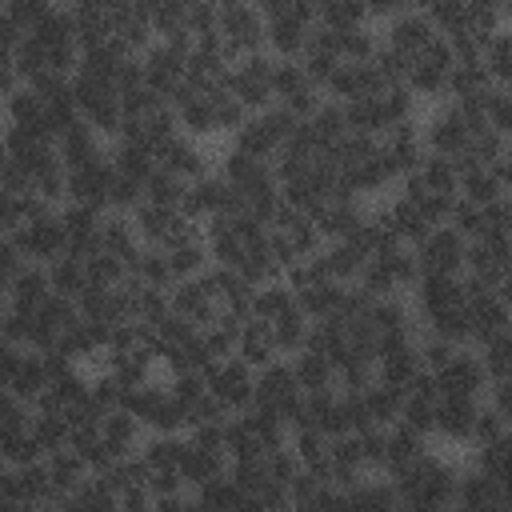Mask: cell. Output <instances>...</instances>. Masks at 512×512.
I'll return each instance as SVG.
<instances>
[{
	"mask_svg": "<svg viewBox=\"0 0 512 512\" xmlns=\"http://www.w3.org/2000/svg\"><path fill=\"white\" fill-rule=\"evenodd\" d=\"M456 472L460 464L436 456L432 448L424 456H416L404 472L388 476L396 488L400 508H448L452 504V488H456Z\"/></svg>",
	"mask_w": 512,
	"mask_h": 512,
	"instance_id": "1",
	"label": "cell"
},
{
	"mask_svg": "<svg viewBox=\"0 0 512 512\" xmlns=\"http://www.w3.org/2000/svg\"><path fill=\"white\" fill-rule=\"evenodd\" d=\"M296 124H300V120L288 116L280 104H268V108L248 112V116L240 120V128L232 132V148H240V152H248V156H256V160H268V164H272Z\"/></svg>",
	"mask_w": 512,
	"mask_h": 512,
	"instance_id": "2",
	"label": "cell"
},
{
	"mask_svg": "<svg viewBox=\"0 0 512 512\" xmlns=\"http://www.w3.org/2000/svg\"><path fill=\"white\" fill-rule=\"evenodd\" d=\"M188 52H192V36H176V40H152L144 52H140V72H144V84L172 100V92L188 80Z\"/></svg>",
	"mask_w": 512,
	"mask_h": 512,
	"instance_id": "3",
	"label": "cell"
},
{
	"mask_svg": "<svg viewBox=\"0 0 512 512\" xmlns=\"http://www.w3.org/2000/svg\"><path fill=\"white\" fill-rule=\"evenodd\" d=\"M252 404H256V408H264V412H272V416H280L288 428L296 424L300 404H304V388L296 384V376H292V368H288V360H284V356H276L272 364L256 368Z\"/></svg>",
	"mask_w": 512,
	"mask_h": 512,
	"instance_id": "4",
	"label": "cell"
},
{
	"mask_svg": "<svg viewBox=\"0 0 512 512\" xmlns=\"http://www.w3.org/2000/svg\"><path fill=\"white\" fill-rule=\"evenodd\" d=\"M456 56L448 48V40L436 32L412 60H408V76H404V88L416 96V100H444L448 92V72H452Z\"/></svg>",
	"mask_w": 512,
	"mask_h": 512,
	"instance_id": "5",
	"label": "cell"
},
{
	"mask_svg": "<svg viewBox=\"0 0 512 512\" xmlns=\"http://www.w3.org/2000/svg\"><path fill=\"white\" fill-rule=\"evenodd\" d=\"M272 68H276V56L268 52H248L240 56L228 72H224V88L244 104V112H260L272 100Z\"/></svg>",
	"mask_w": 512,
	"mask_h": 512,
	"instance_id": "6",
	"label": "cell"
},
{
	"mask_svg": "<svg viewBox=\"0 0 512 512\" xmlns=\"http://www.w3.org/2000/svg\"><path fill=\"white\" fill-rule=\"evenodd\" d=\"M216 32L224 36L232 60L264 52V16L252 0H216Z\"/></svg>",
	"mask_w": 512,
	"mask_h": 512,
	"instance_id": "7",
	"label": "cell"
},
{
	"mask_svg": "<svg viewBox=\"0 0 512 512\" xmlns=\"http://www.w3.org/2000/svg\"><path fill=\"white\" fill-rule=\"evenodd\" d=\"M272 100H276L288 116L308 120L328 96H324V88L304 72L300 60H276V68H272Z\"/></svg>",
	"mask_w": 512,
	"mask_h": 512,
	"instance_id": "8",
	"label": "cell"
},
{
	"mask_svg": "<svg viewBox=\"0 0 512 512\" xmlns=\"http://www.w3.org/2000/svg\"><path fill=\"white\" fill-rule=\"evenodd\" d=\"M476 128H480V124L468 120L456 100H440V108L420 124V140H424L428 152H440V156H452V160H456V156L468 148V140H472Z\"/></svg>",
	"mask_w": 512,
	"mask_h": 512,
	"instance_id": "9",
	"label": "cell"
},
{
	"mask_svg": "<svg viewBox=\"0 0 512 512\" xmlns=\"http://www.w3.org/2000/svg\"><path fill=\"white\" fill-rule=\"evenodd\" d=\"M132 228L140 236V244H156V248H168L176 240H188V236H200V224L188 220L180 208H160V204H148L140 200L132 212Z\"/></svg>",
	"mask_w": 512,
	"mask_h": 512,
	"instance_id": "10",
	"label": "cell"
},
{
	"mask_svg": "<svg viewBox=\"0 0 512 512\" xmlns=\"http://www.w3.org/2000/svg\"><path fill=\"white\" fill-rule=\"evenodd\" d=\"M8 240H12L16 252H20L24 260H32V264H48V260H56V256L68 248V240H64V224H60V208H52V212H44V216H32V220L16 224V228L8 232Z\"/></svg>",
	"mask_w": 512,
	"mask_h": 512,
	"instance_id": "11",
	"label": "cell"
},
{
	"mask_svg": "<svg viewBox=\"0 0 512 512\" xmlns=\"http://www.w3.org/2000/svg\"><path fill=\"white\" fill-rule=\"evenodd\" d=\"M204 384L208 392L228 408V412H244L252 404V384H256V368H248L240 356H220L204 368Z\"/></svg>",
	"mask_w": 512,
	"mask_h": 512,
	"instance_id": "12",
	"label": "cell"
},
{
	"mask_svg": "<svg viewBox=\"0 0 512 512\" xmlns=\"http://www.w3.org/2000/svg\"><path fill=\"white\" fill-rule=\"evenodd\" d=\"M464 248H468V240L448 224H436L420 244H412L420 276L424 272L428 276H460L464 272Z\"/></svg>",
	"mask_w": 512,
	"mask_h": 512,
	"instance_id": "13",
	"label": "cell"
},
{
	"mask_svg": "<svg viewBox=\"0 0 512 512\" xmlns=\"http://www.w3.org/2000/svg\"><path fill=\"white\" fill-rule=\"evenodd\" d=\"M452 504L464 508V512H500V508L512 504V488L500 484V480H492V476H484L480 468L464 464V468L456 472Z\"/></svg>",
	"mask_w": 512,
	"mask_h": 512,
	"instance_id": "14",
	"label": "cell"
},
{
	"mask_svg": "<svg viewBox=\"0 0 512 512\" xmlns=\"http://www.w3.org/2000/svg\"><path fill=\"white\" fill-rule=\"evenodd\" d=\"M108 188H112V160H108V152H104V156H96V160H88V164L68 168L64 204H88V208L108 212Z\"/></svg>",
	"mask_w": 512,
	"mask_h": 512,
	"instance_id": "15",
	"label": "cell"
},
{
	"mask_svg": "<svg viewBox=\"0 0 512 512\" xmlns=\"http://www.w3.org/2000/svg\"><path fill=\"white\" fill-rule=\"evenodd\" d=\"M432 380H436L440 396H476V400L484 396V384H488L476 348H456V352L432 372Z\"/></svg>",
	"mask_w": 512,
	"mask_h": 512,
	"instance_id": "16",
	"label": "cell"
},
{
	"mask_svg": "<svg viewBox=\"0 0 512 512\" xmlns=\"http://www.w3.org/2000/svg\"><path fill=\"white\" fill-rule=\"evenodd\" d=\"M76 316H80L76 300H68V296H56V292H52V296L32 312L28 348H32V352H52V348L60 344V336L76 324Z\"/></svg>",
	"mask_w": 512,
	"mask_h": 512,
	"instance_id": "17",
	"label": "cell"
},
{
	"mask_svg": "<svg viewBox=\"0 0 512 512\" xmlns=\"http://www.w3.org/2000/svg\"><path fill=\"white\" fill-rule=\"evenodd\" d=\"M508 244L500 240H468L464 248V276H472L484 288H504L508 292Z\"/></svg>",
	"mask_w": 512,
	"mask_h": 512,
	"instance_id": "18",
	"label": "cell"
},
{
	"mask_svg": "<svg viewBox=\"0 0 512 512\" xmlns=\"http://www.w3.org/2000/svg\"><path fill=\"white\" fill-rule=\"evenodd\" d=\"M156 164H160L164 172L180 176V180H196V176L212 172V160H208V152L200 148V140H192V136H184V132H176L172 140H164V144L156 148Z\"/></svg>",
	"mask_w": 512,
	"mask_h": 512,
	"instance_id": "19",
	"label": "cell"
},
{
	"mask_svg": "<svg viewBox=\"0 0 512 512\" xmlns=\"http://www.w3.org/2000/svg\"><path fill=\"white\" fill-rule=\"evenodd\" d=\"M436 36V28L416 12V8H408V12H400V16H392V20H384V32H380V44L384 48H392L396 56H404V60H412L428 40Z\"/></svg>",
	"mask_w": 512,
	"mask_h": 512,
	"instance_id": "20",
	"label": "cell"
},
{
	"mask_svg": "<svg viewBox=\"0 0 512 512\" xmlns=\"http://www.w3.org/2000/svg\"><path fill=\"white\" fill-rule=\"evenodd\" d=\"M476 408H480L476 396H440L436 420H432V436H440V440H448V444H468Z\"/></svg>",
	"mask_w": 512,
	"mask_h": 512,
	"instance_id": "21",
	"label": "cell"
},
{
	"mask_svg": "<svg viewBox=\"0 0 512 512\" xmlns=\"http://www.w3.org/2000/svg\"><path fill=\"white\" fill-rule=\"evenodd\" d=\"M100 208H88V204H60V224H64V240L68 248L64 252H76V256H88L100 248Z\"/></svg>",
	"mask_w": 512,
	"mask_h": 512,
	"instance_id": "22",
	"label": "cell"
},
{
	"mask_svg": "<svg viewBox=\"0 0 512 512\" xmlns=\"http://www.w3.org/2000/svg\"><path fill=\"white\" fill-rule=\"evenodd\" d=\"M168 312H176L180 320L204 328V324L216 316V300H212V292H208L196 276H188V280H172V284H168Z\"/></svg>",
	"mask_w": 512,
	"mask_h": 512,
	"instance_id": "23",
	"label": "cell"
},
{
	"mask_svg": "<svg viewBox=\"0 0 512 512\" xmlns=\"http://www.w3.org/2000/svg\"><path fill=\"white\" fill-rule=\"evenodd\" d=\"M420 352H416V336L412 340H396V344H384L376 352V380L384 384H396V388H408L416 376H420Z\"/></svg>",
	"mask_w": 512,
	"mask_h": 512,
	"instance_id": "24",
	"label": "cell"
},
{
	"mask_svg": "<svg viewBox=\"0 0 512 512\" xmlns=\"http://www.w3.org/2000/svg\"><path fill=\"white\" fill-rule=\"evenodd\" d=\"M224 472H228V456H224L220 448H204V444H196V440L184 436L180 480H184L188 492H196L200 484H208V480H216V476H224Z\"/></svg>",
	"mask_w": 512,
	"mask_h": 512,
	"instance_id": "25",
	"label": "cell"
},
{
	"mask_svg": "<svg viewBox=\"0 0 512 512\" xmlns=\"http://www.w3.org/2000/svg\"><path fill=\"white\" fill-rule=\"evenodd\" d=\"M76 308H80V316L84 320H96V324H120V320H132L128 316V292H124V284H116V288H96V284H88L80 296H76Z\"/></svg>",
	"mask_w": 512,
	"mask_h": 512,
	"instance_id": "26",
	"label": "cell"
},
{
	"mask_svg": "<svg viewBox=\"0 0 512 512\" xmlns=\"http://www.w3.org/2000/svg\"><path fill=\"white\" fill-rule=\"evenodd\" d=\"M428 440L432 436H424V432H416V428H408V424H388L384 428V476H396V472H404L416 456H424L428 452Z\"/></svg>",
	"mask_w": 512,
	"mask_h": 512,
	"instance_id": "27",
	"label": "cell"
},
{
	"mask_svg": "<svg viewBox=\"0 0 512 512\" xmlns=\"http://www.w3.org/2000/svg\"><path fill=\"white\" fill-rule=\"evenodd\" d=\"M44 468H48V480H52V492H56V508H68V496L88 476V464L80 460V452L72 444H64V448H52L44 456Z\"/></svg>",
	"mask_w": 512,
	"mask_h": 512,
	"instance_id": "28",
	"label": "cell"
},
{
	"mask_svg": "<svg viewBox=\"0 0 512 512\" xmlns=\"http://www.w3.org/2000/svg\"><path fill=\"white\" fill-rule=\"evenodd\" d=\"M8 304L12 308H20V312H36L48 296H52V284H48V268L44 264H32V260H24L20 268H16V276L8 280Z\"/></svg>",
	"mask_w": 512,
	"mask_h": 512,
	"instance_id": "29",
	"label": "cell"
},
{
	"mask_svg": "<svg viewBox=\"0 0 512 512\" xmlns=\"http://www.w3.org/2000/svg\"><path fill=\"white\" fill-rule=\"evenodd\" d=\"M356 400H360V412H364V420L368 424H376V428H388V424H396L400 420V404H404V388H396V384H384V380H368L360 392H356Z\"/></svg>",
	"mask_w": 512,
	"mask_h": 512,
	"instance_id": "30",
	"label": "cell"
},
{
	"mask_svg": "<svg viewBox=\"0 0 512 512\" xmlns=\"http://www.w3.org/2000/svg\"><path fill=\"white\" fill-rule=\"evenodd\" d=\"M232 356H240L248 368H264V364H272V360L280 356V348H276V340H272L268 320H256V316L240 320V332H236V348H232Z\"/></svg>",
	"mask_w": 512,
	"mask_h": 512,
	"instance_id": "31",
	"label": "cell"
},
{
	"mask_svg": "<svg viewBox=\"0 0 512 512\" xmlns=\"http://www.w3.org/2000/svg\"><path fill=\"white\" fill-rule=\"evenodd\" d=\"M56 152H60L64 168H76V164H88V160L104 156L108 148H104V136H100L96 128H88L84 120H76L72 128H64V132L56 136Z\"/></svg>",
	"mask_w": 512,
	"mask_h": 512,
	"instance_id": "32",
	"label": "cell"
},
{
	"mask_svg": "<svg viewBox=\"0 0 512 512\" xmlns=\"http://www.w3.org/2000/svg\"><path fill=\"white\" fill-rule=\"evenodd\" d=\"M288 368H292V376H296V384H300L304 392H320V388H332V384H336L332 360H328L320 348H312V344L296 348L292 360H288Z\"/></svg>",
	"mask_w": 512,
	"mask_h": 512,
	"instance_id": "33",
	"label": "cell"
},
{
	"mask_svg": "<svg viewBox=\"0 0 512 512\" xmlns=\"http://www.w3.org/2000/svg\"><path fill=\"white\" fill-rule=\"evenodd\" d=\"M180 452H184V432H148L136 444V456L144 460L148 472H180Z\"/></svg>",
	"mask_w": 512,
	"mask_h": 512,
	"instance_id": "34",
	"label": "cell"
},
{
	"mask_svg": "<svg viewBox=\"0 0 512 512\" xmlns=\"http://www.w3.org/2000/svg\"><path fill=\"white\" fill-rule=\"evenodd\" d=\"M100 436H104V444H108L116 456H128V452H136V444L144 440V424H140L128 408H108V412L100 416Z\"/></svg>",
	"mask_w": 512,
	"mask_h": 512,
	"instance_id": "35",
	"label": "cell"
},
{
	"mask_svg": "<svg viewBox=\"0 0 512 512\" xmlns=\"http://www.w3.org/2000/svg\"><path fill=\"white\" fill-rule=\"evenodd\" d=\"M100 248H104V252H112V256H120L124 264L136 256L140 236H136V228H132V216H128V212H104V216H100Z\"/></svg>",
	"mask_w": 512,
	"mask_h": 512,
	"instance_id": "36",
	"label": "cell"
},
{
	"mask_svg": "<svg viewBox=\"0 0 512 512\" xmlns=\"http://www.w3.org/2000/svg\"><path fill=\"white\" fill-rule=\"evenodd\" d=\"M108 160H112V168L120 172V176H128V180H136V184H144L160 164H156V152L152 148H144V144H132V140H116L112 148H108Z\"/></svg>",
	"mask_w": 512,
	"mask_h": 512,
	"instance_id": "37",
	"label": "cell"
},
{
	"mask_svg": "<svg viewBox=\"0 0 512 512\" xmlns=\"http://www.w3.org/2000/svg\"><path fill=\"white\" fill-rule=\"evenodd\" d=\"M168 256V268H172V280H188V276H200L212 256H208V244H204V232L200 236H188V240H176L164 248Z\"/></svg>",
	"mask_w": 512,
	"mask_h": 512,
	"instance_id": "38",
	"label": "cell"
},
{
	"mask_svg": "<svg viewBox=\"0 0 512 512\" xmlns=\"http://www.w3.org/2000/svg\"><path fill=\"white\" fill-rule=\"evenodd\" d=\"M340 296H344V284L340 280H312L304 288L292 292L296 308L308 316V320H320V316H332L340 308Z\"/></svg>",
	"mask_w": 512,
	"mask_h": 512,
	"instance_id": "39",
	"label": "cell"
},
{
	"mask_svg": "<svg viewBox=\"0 0 512 512\" xmlns=\"http://www.w3.org/2000/svg\"><path fill=\"white\" fill-rule=\"evenodd\" d=\"M12 396H20L24 404H36V396L48 388V368H44V356L40 352H24L20 356V364H16V372L8 376V384H4Z\"/></svg>",
	"mask_w": 512,
	"mask_h": 512,
	"instance_id": "40",
	"label": "cell"
},
{
	"mask_svg": "<svg viewBox=\"0 0 512 512\" xmlns=\"http://www.w3.org/2000/svg\"><path fill=\"white\" fill-rule=\"evenodd\" d=\"M44 268H48V284H52V292H56V296L76 300V296L88 288L84 256H76V252H60V256H56V260H48Z\"/></svg>",
	"mask_w": 512,
	"mask_h": 512,
	"instance_id": "41",
	"label": "cell"
},
{
	"mask_svg": "<svg viewBox=\"0 0 512 512\" xmlns=\"http://www.w3.org/2000/svg\"><path fill=\"white\" fill-rule=\"evenodd\" d=\"M412 176H416L428 192H456V180H460L456 160H452V156H440V152H428V148H424V156L416 160Z\"/></svg>",
	"mask_w": 512,
	"mask_h": 512,
	"instance_id": "42",
	"label": "cell"
},
{
	"mask_svg": "<svg viewBox=\"0 0 512 512\" xmlns=\"http://www.w3.org/2000/svg\"><path fill=\"white\" fill-rule=\"evenodd\" d=\"M128 276L140 280V284H152V288H168V284H172V268H168L164 248H156V244H140L136 256L128 260Z\"/></svg>",
	"mask_w": 512,
	"mask_h": 512,
	"instance_id": "43",
	"label": "cell"
},
{
	"mask_svg": "<svg viewBox=\"0 0 512 512\" xmlns=\"http://www.w3.org/2000/svg\"><path fill=\"white\" fill-rule=\"evenodd\" d=\"M456 196H464V200H472V204H492L496 196H508V188H504V184L492 176V168L472 164V168H460Z\"/></svg>",
	"mask_w": 512,
	"mask_h": 512,
	"instance_id": "44",
	"label": "cell"
},
{
	"mask_svg": "<svg viewBox=\"0 0 512 512\" xmlns=\"http://www.w3.org/2000/svg\"><path fill=\"white\" fill-rule=\"evenodd\" d=\"M304 124H308V132H312L324 148L340 144V140L352 132V128H348V120H344V104H340V100H324V104H320Z\"/></svg>",
	"mask_w": 512,
	"mask_h": 512,
	"instance_id": "45",
	"label": "cell"
},
{
	"mask_svg": "<svg viewBox=\"0 0 512 512\" xmlns=\"http://www.w3.org/2000/svg\"><path fill=\"white\" fill-rule=\"evenodd\" d=\"M308 324H312V320H308L296 304L268 320V328H272V340H276L280 356H292L296 348H304V340H308Z\"/></svg>",
	"mask_w": 512,
	"mask_h": 512,
	"instance_id": "46",
	"label": "cell"
},
{
	"mask_svg": "<svg viewBox=\"0 0 512 512\" xmlns=\"http://www.w3.org/2000/svg\"><path fill=\"white\" fill-rule=\"evenodd\" d=\"M0 456H4L12 468H16V464H32V460H44V444L36 440L32 424L24 420V424L0 432Z\"/></svg>",
	"mask_w": 512,
	"mask_h": 512,
	"instance_id": "47",
	"label": "cell"
},
{
	"mask_svg": "<svg viewBox=\"0 0 512 512\" xmlns=\"http://www.w3.org/2000/svg\"><path fill=\"white\" fill-rule=\"evenodd\" d=\"M332 44L340 60H368L380 48V32H372L368 24H352V28H332Z\"/></svg>",
	"mask_w": 512,
	"mask_h": 512,
	"instance_id": "48",
	"label": "cell"
},
{
	"mask_svg": "<svg viewBox=\"0 0 512 512\" xmlns=\"http://www.w3.org/2000/svg\"><path fill=\"white\" fill-rule=\"evenodd\" d=\"M316 8V24L324 28H352V24H368V8L364 0H308Z\"/></svg>",
	"mask_w": 512,
	"mask_h": 512,
	"instance_id": "49",
	"label": "cell"
},
{
	"mask_svg": "<svg viewBox=\"0 0 512 512\" xmlns=\"http://www.w3.org/2000/svg\"><path fill=\"white\" fill-rule=\"evenodd\" d=\"M192 504H200V508H248L244 504V492H240V484L224 472V476H216V480H208V484H200L196 492H192Z\"/></svg>",
	"mask_w": 512,
	"mask_h": 512,
	"instance_id": "50",
	"label": "cell"
},
{
	"mask_svg": "<svg viewBox=\"0 0 512 512\" xmlns=\"http://www.w3.org/2000/svg\"><path fill=\"white\" fill-rule=\"evenodd\" d=\"M480 64H484L492 84H508V76H512V40H508L504 28L488 36V44L480 48Z\"/></svg>",
	"mask_w": 512,
	"mask_h": 512,
	"instance_id": "51",
	"label": "cell"
},
{
	"mask_svg": "<svg viewBox=\"0 0 512 512\" xmlns=\"http://www.w3.org/2000/svg\"><path fill=\"white\" fill-rule=\"evenodd\" d=\"M296 300H292V288L284 284V276H276V280H264V284H256V292H252V316L256 320H272V316H280L284 308H292Z\"/></svg>",
	"mask_w": 512,
	"mask_h": 512,
	"instance_id": "52",
	"label": "cell"
},
{
	"mask_svg": "<svg viewBox=\"0 0 512 512\" xmlns=\"http://www.w3.org/2000/svg\"><path fill=\"white\" fill-rule=\"evenodd\" d=\"M84 272H88V284H96V288H116V284L128 280V264L120 256L104 252V248L84 256Z\"/></svg>",
	"mask_w": 512,
	"mask_h": 512,
	"instance_id": "53",
	"label": "cell"
},
{
	"mask_svg": "<svg viewBox=\"0 0 512 512\" xmlns=\"http://www.w3.org/2000/svg\"><path fill=\"white\" fill-rule=\"evenodd\" d=\"M476 356H480L488 380L512 376V336H508V332H496V336H488L484 344H476Z\"/></svg>",
	"mask_w": 512,
	"mask_h": 512,
	"instance_id": "54",
	"label": "cell"
},
{
	"mask_svg": "<svg viewBox=\"0 0 512 512\" xmlns=\"http://www.w3.org/2000/svg\"><path fill=\"white\" fill-rule=\"evenodd\" d=\"M416 12H420L440 36H448L452 28L464 24V16H468V0H420Z\"/></svg>",
	"mask_w": 512,
	"mask_h": 512,
	"instance_id": "55",
	"label": "cell"
},
{
	"mask_svg": "<svg viewBox=\"0 0 512 512\" xmlns=\"http://www.w3.org/2000/svg\"><path fill=\"white\" fill-rule=\"evenodd\" d=\"M68 508H88V512H96V508H116V492H112V484H108L100 472H88V476L80 480V488L68 496Z\"/></svg>",
	"mask_w": 512,
	"mask_h": 512,
	"instance_id": "56",
	"label": "cell"
},
{
	"mask_svg": "<svg viewBox=\"0 0 512 512\" xmlns=\"http://www.w3.org/2000/svg\"><path fill=\"white\" fill-rule=\"evenodd\" d=\"M480 120L488 128H496V132L508 136V128H512V96H508V84H488V92L480 100Z\"/></svg>",
	"mask_w": 512,
	"mask_h": 512,
	"instance_id": "57",
	"label": "cell"
},
{
	"mask_svg": "<svg viewBox=\"0 0 512 512\" xmlns=\"http://www.w3.org/2000/svg\"><path fill=\"white\" fill-rule=\"evenodd\" d=\"M184 188H188V180H180V176L156 168V172L144 180V200H148V204H160V208H180Z\"/></svg>",
	"mask_w": 512,
	"mask_h": 512,
	"instance_id": "58",
	"label": "cell"
},
{
	"mask_svg": "<svg viewBox=\"0 0 512 512\" xmlns=\"http://www.w3.org/2000/svg\"><path fill=\"white\" fill-rule=\"evenodd\" d=\"M500 436H508V416H500L492 404H484V400H480V408H476V420H472V436H468V448H476V444H488V440H500Z\"/></svg>",
	"mask_w": 512,
	"mask_h": 512,
	"instance_id": "59",
	"label": "cell"
},
{
	"mask_svg": "<svg viewBox=\"0 0 512 512\" xmlns=\"http://www.w3.org/2000/svg\"><path fill=\"white\" fill-rule=\"evenodd\" d=\"M0 4H4V12H8L24 32H28V28H32V24H36V20L56 4V0H0Z\"/></svg>",
	"mask_w": 512,
	"mask_h": 512,
	"instance_id": "60",
	"label": "cell"
},
{
	"mask_svg": "<svg viewBox=\"0 0 512 512\" xmlns=\"http://www.w3.org/2000/svg\"><path fill=\"white\" fill-rule=\"evenodd\" d=\"M20 36H24V28H20V24L4 12V4H0V60H12V52H16Z\"/></svg>",
	"mask_w": 512,
	"mask_h": 512,
	"instance_id": "61",
	"label": "cell"
},
{
	"mask_svg": "<svg viewBox=\"0 0 512 512\" xmlns=\"http://www.w3.org/2000/svg\"><path fill=\"white\" fill-rule=\"evenodd\" d=\"M16 88H20V76H16L12 60H0V108H4V100H8Z\"/></svg>",
	"mask_w": 512,
	"mask_h": 512,
	"instance_id": "62",
	"label": "cell"
},
{
	"mask_svg": "<svg viewBox=\"0 0 512 512\" xmlns=\"http://www.w3.org/2000/svg\"><path fill=\"white\" fill-rule=\"evenodd\" d=\"M4 476H8V460L0 456V484H4Z\"/></svg>",
	"mask_w": 512,
	"mask_h": 512,
	"instance_id": "63",
	"label": "cell"
},
{
	"mask_svg": "<svg viewBox=\"0 0 512 512\" xmlns=\"http://www.w3.org/2000/svg\"><path fill=\"white\" fill-rule=\"evenodd\" d=\"M400 4H404V8H416V4H420V0H400Z\"/></svg>",
	"mask_w": 512,
	"mask_h": 512,
	"instance_id": "64",
	"label": "cell"
}]
</instances>
